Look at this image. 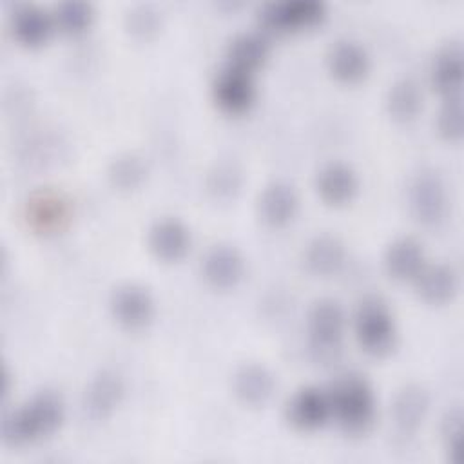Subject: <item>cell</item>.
I'll return each mask as SVG.
<instances>
[{"mask_svg": "<svg viewBox=\"0 0 464 464\" xmlns=\"http://www.w3.org/2000/svg\"><path fill=\"white\" fill-rule=\"evenodd\" d=\"M65 404L56 392L44 390L2 417V440L11 446L34 442L53 435L63 422Z\"/></svg>", "mask_w": 464, "mask_h": 464, "instance_id": "obj_1", "label": "cell"}, {"mask_svg": "<svg viewBox=\"0 0 464 464\" xmlns=\"http://www.w3.org/2000/svg\"><path fill=\"white\" fill-rule=\"evenodd\" d=\"M332 415L348 435H364L375 422L377 401L370 382L359 373H344L328 390Z\"/></svg>", "mask_w": 464, "mask_h": 464, "instance_id": "obj_2", "label": "cell"}, {"mask_svg": "<svg viewBox=\"0 0 464 464\" xmlns=\"http://www.w3.org/2000/svg\"><path fill=\"white\" fill-rule=\"evenodd\" d=\"M346 315L343 306L332 299L323 297L312 303L306 315L308 346L317 361H332L341 352Z\"/></svg>", "mask_w": 464, "mask_h": 464, "instance_id": "obj_3", "label": "cell"}, {"mask_svg": "<svg viewBox=\"0 0 464 464\" xmlns=\"http://www.w3.org/2000/svg\"><path fill=\"white\" fill-rule=\"evenodd\" d=\"M359 344L372 355H384L395 346L397 328L390 308L377 297L359 303L353 317Z\"/></svg>", "mask_w": 464, "mask_h": 464, "instance_id": "obj_4", "label": "cell"}, {"mask_svg": "<svg viewBox=\"0 0 464 464\" xmlns=\"http://www.w3.org/2000/svg\"><path fill=\"white\" fill-rule=\"evenodd\" d=\"M71 198L53 187H42L31 192L24 203L25 225L42 236L62 232L72 219Z\"/></svg>", "mask_w": 464, "mask_h": 464, "instance_id": "obj_5", "label": "cell"}, {"mask_svg": "<svg viewBox=\"0 0 464 464\" xmlns=\"http://www.w3.org/2000/svg\"><path fill=\"white\" fill-rule=\"evenodd\" d=\"M408 201L415 219L426 227H437L448 214V190L435 169H420L410 181Z\"/></svg>", "mask_w": 464, "mask_h": 464, "instance_id": "obj_6", "label": "cell"}, {"mask_svg": "<svg viewBox=\"0 0 464 464\" xmlns=\"http://www.w3.org/2000/svg\"><path fill=\"white\" fill-rule=\"evenodd\" d=\"M326 16L323 0H281L268 2L257 11V20L266 31L285 33L312 27Z\"/></svg>", "mask_w": 464, "mask_h": 464, "instance_id": "obj_7", "label": "cell"}, {"mask_svg": "<svg viewBox=\"0 0 464 464\" xmlns=\"http://www.w3.org/2000/svg\"><path fill=\"white\" fill-rule=\"evenodd\" d=\"M212 98L218 107L227 112H245L256 100V83L252 72L227 63L212 82Z\"/></svg>", "mask_w": 464, "mask_h": 464, "instance_id": "obj_8", "label": "cell"}, {"mask_svg": "<svg viewBox=\"0 0 464 464\" xmlns=\"http://www.w3.org/2000/svg\"><path fill=\"white\" fill-rule=\"evenodd\" d=\"M111 312L121 326L129 330H140L152 321L156 303L145 286L125 283L114 288L111 295Z\"/></svg>", "mask_w": 464, "mask_h": 464, "instance_id": "obj_9", "label": "cell"}, {"mask_svg": "<svg viewBox=\"0 0 464 464\" xmlns=\"http://www.w3.org/2000/svg\"><path fill=\"white\" fill-rule=\"evenodd\" d=\"M123 395H125L123 377L111 368L100 370L96 375H92V379L89 381L83 392V399H82L83 413L92 420H103L118 408Z\"/></svg>", "mask_w": 464, "mask_h": 464, "instance_id": "obj_10", "label": "cell"}, {"mask_svg": "<svg viewBox=\"0 0 464 464\" xmlns=\"http://www.w3.org/2000/svg\"><path fill=\"white\" fill-rule=\"evenodd\" d=\"M332 417V402L328 392L317 386L299 388L286 404L288 422L304 431L317 430Z\"/></svg>", "mask_w": 464, "mask_h": 464, "instance_id": "obj_11", "label": "cell"}, {"mask_svg": "<svg viewBox=\"0 0 464 464\" xmlns=\"http://www.w3.org/2000/svg\"><path fill=\"white\" fill-rule=\"evenodd\" d=\"M201 272L207 283L216 288H230L236 286L245 276V257L241 252L227 243L212 245L203 259Z\"/></svg>", "mask_w": 464, "mask_h": 464, "instance_id": "obj_12", "label": "cell"}, {"mask_svg": "<svg viewBox=\"0 0 464 464\" xmlns=\"http://www.w3.org/2000/svg\"><path fill=\"white\" fill-rule=\"evenodd\" d=\"M430 411V395L419 384L402 386L392 401L393 428L402 437H411Z\"/></svg>", "mask_w": 464, "mask_h": 464, "instance_id": "obj_13", "label": "cell"}, {"mask_svg": "<svg viewBox=\"0 0 464 464\" xmlns=\"http://www.w3.org/2000/svg\"><path fill=\"white\" fill-rule=\"evenodd\" d=\"M149 248L163 261L181 259L192 243L188 227L172 216L156 219L149 228Z\"/></svg>", "mask_w": 464, "mask_h": 464, "instance_id": "obj_14", "label": "cell"}, {"mask_svg": "<svg viewBox=\"0 0 464 464\" xmlns=\"http://www.w3.org/2000/svg\"><path fill=\"white\" fill-rule=\"evenodd\" d=\"M299 207V198L295 188L283 179L270 181L259 194L257 208L259 216L266 225L283 227L295 216Z\"/></svg>", "mask_w": 464, "mask_h": 464, "instance_id": "obj_15", "label": "cell"}, {"mask_svg": "<svg viewBox=\"0 0 464 464\" xmlns=\"http://www.w3.org/2000/svg\"><path fill=\"white\" fill-rule=\"evenodd\" d=\"M326 63L335 78L343 82H357L368 72L370 56L359 42L341 38L330 45Z\"/></svg>", "mask_w": 464, "mask_h": 464, "instance_id": "obj_16", "label": "cell"}, {"mask_svg": "<svg viewBox=\"0 0 464 464\" xmlns=\"http://www.w3.org/2000/svg\"><path fill=\"white\" fill-rule=\"evenodd\" d=\"M232 386L236 397L241 402L250 406H261L272 397L276 390V379L266 366L259 362H246L239 366L234 373Z\"/></svg>", "mask_w": 464, "mask_h": 464, "instance_id": "obj_17", "label": "cell"}, {"mask_svg": "<svg viewBox=\"0 0 464 464\" xmlns=\"http://www.w3.org/2000/svg\"><path fill=\"white\" fill-rule=\"evenodd\" d=\"M359 181L355 170L343 161H330L323 165L315 176V188L321 198L332 205L350 201L357 192Z\"/></svg>", "mask_w": 464, "mask_h": 464, "instance_id": "obj_18", "label": "cell"}, {"mask_svg": "<svg viewBox=\"0 0 464 464\" xmlns=\"http://www.w3.org/2000/svg\"><path fill=\"white\" fill-rule=\"evenodd\" d=\"M417 294L433 304L446 303L453 299L459 288V276L453 266L446 263H433L426 265L419 270V274L413 277Z\"/></svg>", "mask_w": 464, "mask_h": 464, "instance_id": "obj_19", "label": "cell"}, {"mask_svg": "<svg viewBox=\"0 0 464 464\" xmlns=\"http://www.w3.org/2000/svg\"><path fill=\"white\" fill-rule=\"evenodd\" d=\"M54 27L53 14L36 4H20L11 13V29L25 45L44 44Z\"/></svg>", "mask_w": 464, "mask_h": 464, "instance_id": "obj_20", "label": "cell"}, {"mask_svg": "<svg viewBox=\"0 0 464 464\" xmlns=\"http://www.w3.org/2000/svg\"><path fill=\"white\" fill-rule=\"evenodd\" d=\"M270 40L261 31H243L230 38L227 45L228 65L252 72L270 56Z\"/></svg>", "mask_w": 464, "mask_h": 464, "instance_id": "obj_21", "label": "cell"}, {"mask_svg": "<svg viewBox=\"0 0 464 464\" xmlns=\"http://www.w3.org/2000/svg\"><path fill=\"white\" fill-rule=\"evenodd\" d=\"M304 266L315 276H332L341 270L346 261L344 243L332 234L312 237L303 254Z\"/></svg>", "mask_w": 464, "mask_h": 464, "instance_id": "obj_22", "label": "cell"}, {"mask_svg": "<svg viewBox=\"0 0 464 464\" xmlns=\"http://www.w3.org/2000/svg\"><path fill=\"white\" fill-rule=\"evenodd\" d=\"M422 266H424V250L417 239L408 236L397 237L386 246L384 268L393 279H399V281L413 279Z\"/></svg>", "mask_w": 464, "mask_h": 464, "instance_id": "obj_23", "label": "cell"}, {"mask_svg": "<svg viewBox=\"0 0 464 464\" xmlns=\"http://www.w3.org/2000/svg\"><path fill=\"white\" fill-rule=\"evenodd\" d=\"M462 71H464V62H462V47L457 42H450L444 47L437 51V54L431 60L430 67V80L431 85L448 94L459 92L460 82H462Z\"/></svg>", "mask_w": 464, "mask_h": 464, "instance_id": "obj_24", "label": "cell"}, {"mask_svg": "<svg viewBox=\"0 0 464 464\" xmlns=\"http://www.w3.org/2000/svg\"><path fill=\"white\" fill-rule=\"evenodd\" d=\"M422 107V92L415 80L399 78L393 82L386 94V109L397 121H408L417 116Z\"/></svg>", "mask_w": 464, "mask_h": 464, "instance_id": "obj_25", "label": "cell"}, {"mask_svg": "<svg viewBox=\"0 0 464 464\" xmlns=\"http://www.w3.org/2000/svg\"><path fill=\"white\" fill-rule=\"evenodd\" d=\"M149 174L147 163L141 156L134 152H121L111 160L107 167L109 181L121 190H130L140 187Z\"/></svg>", "mask_w": 464, "mask_h": 464, "instance_id": "obj_26", "label": "cell"}, {"mask_svg": "<svg viewBox=\"0 0 464 464\" xmlns=\"http://www.w3.org/2000/svg\"><path fill=\"white\" fill-rule=\"evenodd\" d=\"M243 185V172L234 161H218L207 174V190L216 199L234 198Z\"/></svg>", "mask_w": 464, "mask_h": 464, "instance_id": "obj_27", "label": "cell"}, {"mask_svg": "<svg viewBox=\"0 0 464 464\" xmlns=\"http://www.w3.org/2000/svg\"><path fill=\"white\" fill-rule=\"evenodd\" d=\"M94 16V9L85 0H63L53 11L54 25H58L63 33L78 34L85 31Z\"/></svg>", "mask_w": 464, "mask_h": 464, "instance_id": "obj_28", "label": "cell"}, {"mask_svg": "<svg viewBox=\"0 0 464 464\" xmlns=\"http://www.w3.org/2000/svg\"><path fill=\"white\" fill-rule=\"evenodd\" d=\"M163 14L154 4H136L125 14V25L136 38H150L160 31Z\"/></svg>", "mask_w": 464, "mask_h": 464, "instance_id": "obj_29", "label": "cell"}, {"mask_svg": "<svg viewBox=\"0 0 464 464\" xmlns=\"http://www.w3.org/2000/svg\"><path fill=\"white\" fill-rule=\"evenodd\" d=\"M63 140L51 132H38L24 141V158L33 163H49L58 160L63 149Z\"/></svg>", "mask_w": 464, "mask_h": 464, "instance_id": "obj_30", "label": "cell"}, {"mask_svg": "<svg viewBox=\"0 0 464 464\" xmlns=\"http://www.w3.org/2000/svg\"><path fill=\"white\" fill-rule=\"evenodd\" d=\"M437 129L446 140H459L462 136V98L459 92L446 96L437 114Z\"/></svg>", "mask_w": 464, "mask_h": 464, "instance_id": "obj_31", "label": "cell"}, {"mask_svg": "<svg viewBox=\"0 0 464 464\" xmlns=\"http://www.w3.org/2000/svg\"><path fill=\"white\" fill-rule=\"evenodd\" d=\"M444 448L448 455L459 462L460 460V446H462V410L460 408H451L446 411L440 426Z\"/></svg>", "mask_w": 464, "mask_h": 464, "instance_id": "obj_32", "label": "cell"}]
</instances>
